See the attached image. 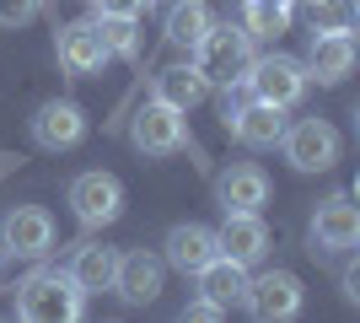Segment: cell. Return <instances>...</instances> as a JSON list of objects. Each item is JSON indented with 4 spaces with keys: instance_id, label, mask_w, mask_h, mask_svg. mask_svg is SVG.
I'll use <instances>...</instances> for the list:
<instances>
[{
    "instance_id": "1",
    "label": "cell",
    "mask_w": 360,
    "mask_h": 323,
    "mask_svg": "<svg viewBox=\"0 0 360 323\" xmlns=\"http://www.w3.org/2000/svg\"><path fill=\"white\" fill-rule=\"evenodd\" d=\"M86 296L65 270H32L16 286V323H81Z\"/></svg>"
},
{
    "instance_id": "2",
    "label": "cell",
    "mask_w": 360,
    "mask_h": 323,
    "mask_svg": "<svg viewBox=\"0 0 360 323\" xmlns=\"http://www.w3.org/2000/svg\"><path fill=\"white\" fill-rule=\"evenodd\" d=\"M253 38L242 32V22H210V32L194 44V70L210 87H231V81H248L253 70Z\"/></svg>"
},
{
    "instance_id": "3",
    "label": "cell",
    "mask_w": 360,
    "mask_h": 323,
    "mask_svg": "<svg viewBox=\"0 0 360 323\" xmlns=\"http://www.w3.org/2000/svg\"><path fill=\"white\" fill-rule=\"evenodd\" d=\"M301 302H307V291H301V280L290 270H264L242 291V308H248L253 323H290L301 312Z\"/></svg>"
},
{
    "instance_id": "4",
    "label": "cell",
    "mask_w": 360,
    "mask_h": 323,
    "mask_svg": "<svg viewBox=\"0 0 360 323\" xmlns=\"http://www.w3.org/2000/svg\"><path fill=\"white\" fill-rule=\"evenodd\" d=\"M248 87H253V103L264 108H296L301 97H307V70H301V60H290V54H264V60H253V70H248Z\"/></svg>"
},
{
    "instance_id": "5",
    "label": "cell",
    "mask_w": 360,
    "mask_h": 323,
    "mask_svg": "<svg viewBox=\"0 0 360 323\" xmlns=\"http://www.w3.org/2000/svg\"><path fill=\"white\" fill-rule=\"evenodd\" d=\"M129 140H135V151L146 156H178L194 146V135H188V113H178V108H162V103H146L129 119Z\"/></svg>"
},
{
    "instance_id": "6",
    "label": "cell",
    "mask_w": 360,
    "mask_h": 323,
    "mask_svg": "<svg viewBox=\"0 0 360 323\" xmlns=\"http://www.w3.org/2000/svg\"><path fill=\"white\" fill-rule=\"evenodd\" d=\"M70 210H75V221L86 232H103V227H113L124 215V184L113 178V172H103V167H91V172H81L70 184Z\"/></svg>"
},
{
    "instance_id": "7",
    "label": "cell",
    "mask_w": 360,
    "mask_h": 323,
    "mask_svg": "<svg viewBox=\"0 0 360 323\" xmlns=\"http://www.w3.org/2000/svg\"><path fill=\"white\" fill-rule=\"evenodd\" d=\"M280 151L296 172H328L339 162V129L328 119H296L280 135Z\"/></svg>"
},
{
    "instance_id": "8",
    "label": "cell",
    "mask_w": 360,
    "mask_h": 323,
    "mask_svg": "<svg viewBox=\"0 0 360 323\" xmlns=\"http://www.w3.org/2000/svg\"><path fill=\"white\" fill-rule=\"evenodd\" d=\"M54 248V215L44 205H11L0 221V253L11 259H44Z\"/></svg>"
},
{
    "instance_id": "9",
    "label": "cell",
    "mask_w": 360,
    "mask_h": 323,
    "mask_svg": "<svg viewBox=\"0 0 360 323\" xmlns=\"http://www.w3.org/2000/svg\"><path fill=\"white\" fill-rule=\"evenodd\" d=\"M360 243V210L349 194H328L312 210V253H349Z\"/></svg>"
},
{
    "instance_id": "10",
    "label": "cell",
    "mask_w": 360,
    "mask_h": 323,
    "mask_svg": "<svg viewBox=\"0 0 360 323\" xmlns=\"http://www.w3.org/2000/svg\"><path fill=\"white\" fill-rule=\"evenodd\" d=\"M32 140H38L44 151H70V146H81V140H86V113H81V103L49 97V103L32 113Z\"/></svg>"
},
{
    "instance_id": "11",
    "label": "cell",
    "mask_w": 360,
    "mask_h": 323,
    "mask_svg": "<svg viewBox=\"0 0 360 323\" xmlns=\"http://www.w3.org/2000/svg\"><path fill=\"white\" fill-rule=\"evenodd\" d=\"M54 49H60L65 76H97V70L108 65L103 32H97V22H91V16H81V22H65L60 38H54Z\"/></svg>"
},
{
    "instance_id": "12",
    "label": "cell",
    "mask_w": 360,
    "mask_h": 323,
    "mask_svg": "<svg viewBox=\"0 0 360 323\" xmlns=\"http://www.w3.org/2000/svg\"><path fill=\"white\" fill-rule=\"evenodd\" d=\"M162 280H167V264L156 259V253H146V248H135V253H119L113 291H119L129 308H146V302H156V296H162Z\"/></svg>"
},
{
    "instance_id": "13",
    "label": "cell",
    "mask_w": 360,
    "mask_h": 323,
    "mask_svg": "<svg viewBox=\"0 0 360 323\" xmlns=\"http://www.w3.org/2000/svg\"><path fill=\"white\" fill-rule=\"evenodd\" d=\"M215 200H221V210L258 215L269 205V172L258 167V162H231V167L215 178Z\"/></svg>"
},
{
    "instance_id": "14",
    "label": "cell",
    "mask_w": 360,
    "mask_h": 323,
    "mask_svg": "<svg viewBox=\"0 0 360 323\" xmlns=\"http://www.w3.org/2000/svg\"><path fill=\"white\" fill-rule=\"evenodd\" d=\"M215 243H221V259H231V264H258L264 253H269V227H264V215L226 210L221 232H215Z\"/></svg>"
},
{
    "instance_id": "15",
    "label": "cell",
    "mask_w": 360,
    "mask_h": 323,
    "mask_svg": "<svg viewBox=\"0 0 360 323\" xmlns=\"http://www.w3.org/2000/svg\"><path fill=\"white\" fill-rule=\"evenodd\" d=\"M167 259L172 270H183V275H199L210 259H221V243H215V232L210 227H199V221H178V227L167 232Z\"/></svg>"
},
{
    "instance_id": "16",
    "label": "cell",
    "mask_w": 360,
    "mask_h": 323,
    "mask_svg": "<svg viewBox=\"0 0 360 323\" xmlns=\"http://www.w3.org/2000/svg\"><path fill=\"white\" fill-rule=\"evenodd\" d=\"M307 81L317 87H339V81L355 70V38H333V32H312V49H307Z\"/></svg>"
},
{
    "instance_id": "17",
    "label": "cell",
    "mask_w": 360,
    "mask_h": 323,
    "mask_svg": "<svg viewBox=\"0 0 360 323\" xmlns=\"http://www.w3.org/2000/svg\"><path fill=\"white\" fill-rule=\"evenodd\" d=\"M113 270H119V253H113L108 243H81L70 253V264H65V275L75 280V291H81V296L113 291Z\"/></svg>"
},
{
    "instance_id": "18",
    "label": "cell",
    "mask_w": 360,
    "mask_h": 323,
    "mask_svg": "<svg viewBox=\"0 0 360 323\" xmlns=\"http://www.w3.org/2000/svg\"><path fill=\"white\" fill-rule=\"evenodd\" d=\"M210 97V81L194 70V60L188 65H167L162 76H156V87H150V103L162 108H178V113H188V108H199Z\"/></svg>"
},
{
    "instance_id": "19",
    "label": "cell",
    "mask_w": 360,
    "mask_h": 323,
    "mask_svg": "<svg viewBox=\"0 0 360 323\" xmlns=\"http://www.w3.org/2000/svg\"><path fill=\"white\" fill-rule=\"evenodd\" d=\"M199 296L205 302H215V308H237L242 302V291H248V264H231V259H210L205 270H199Z\"/></svg>"
},
{
    "instance_id": "20",
    "label": "cell",
    "mask_w": 360,
    "mask_h": 323,
    "mask_svg": "<svg viewBox=\"0 0 360 323\" xmlns=\"http://www.w3.org/2000/svg\"><path fill=\"white\" fill-rule=\"evenodd\" d=\"M226 135L237 140V146H248V151H269V146H280V135H285V113H280V108L253 103L231 129H226Z\"/></svg>"
},
{
    "instance_id": "21",
    "label": "cell",
    "mask_w": 360,
    "mask_h": 323,
    "mask_svg": "<svg viewBox=\"0 0 360 323\" xmlns=\"http://www.w3.org/2000/svg\"><path fill=\"white\" fill-rule=\"evenodd\" d=\"M210 6H205V0H172V6H167V22H162V38L172 49H194L199 38H205V32H210Z\"/></svg>"
},
{
    "instance_id": "22",
    "label": "cell",
    "mask_w": 360,
    "mask_h": 323,
    "mask_svg": "<svg viewBox=\"0 0 360 323\" xmlns=\"http://www.w3.org/2000/svg\"><path fill=\"white\" fill-rule=\"evenodd\" d=\"M290 16H296L290 0H248L242 6V32L248 38H280V32H290Z\"/></svg>"
},
{
    "instance_id": "23",
    "label": "cell",
    "mask_w": 360,
    "mask_h": 323,
    "mask_svg": "<svg viewBox=\"0 0 360 323\" xmlns=\"http://www.w3.org/2000/svg\"><path fill=\"white\" fill-rule=\"evenodd\" d=\"M91 22L103 32L108 60H140V22H129V16H91Z\"/></svg>"
},
{
    "instance_id": "24",
    "label": "cell",
    "mask_w": 360,
    "mask_h": 323,
    "mask_svg": "<svg viewBox=\"0 0 360 323\" xmlns=\"http://www.w3.org/2000/svg\"><path fill=\"white\" fill-rule=\"evenodd\" d=\"M360 27V0H312V32L349 38Z\"/></svg>"
},
{
    "instance_id": "25",
    "label": "cell",
    "mask_w": 360,
    "mask_h": 323,
    "mask_svg": "<svg viewBox=\"0 0 360 323\" xmlns=\"http://www.w3.org/2000/svg\"><path fill=\"white\" fill-rule=\"evenodd\" d=\"M248 108H253V87H248V81H231V87H221V124H226V129H231V124H237Z\"/></svg>"
},
{
    "instance_id": "26",
    "label": "cell",
    "mask_w": 360,
    "mask_h": 323,
    "mask_svg": "<svg viewBox=\"0 0 360 323\" xmlns=\"http://www.w3.org/2000/svg\"><path fill=\"white\" fill-rule=\"evenodd\" d=\"M150 6L156 0H91V16H129V22H140Z\"/></svg>"
},
{
    "instance_id": "27",
    "label": "cell",
    "mask_w": 360,
    "mask_h": 323,
    "mask_svg": "<svg viewBox=\"0 0 360 323\" xmlns=\"http://www.w3.org/2000/svg\"><path fill=\"white\" fill-rule=\"evenodd\" d=\"M44 11V0H0V27H22Z\"/></svg>"
},
{
    "instance_id": "28",
    "label": "cell",
    "mask_w": 360,
    "mask_h": 323,
    "mask_svg": "<svg viewBox=\"0 0 360 323\" xmlns=\"http://www.w3.org/2000/svg\"><path fill=\"white\" fill-rule=\"evenodd\" d=\"M178 323H221V308H215V302H205V296H199V302H188V308L178 312Z\"/></svg>"
},
{
    "instance_id": "29",
    "label": "cell",
    "mask_w": 360,
    "mask_h": 323,
    "mask_svg": "<svg viewBox=\"0 0 360 323\" xmlns=\"http://www.w3.org/2000/svg\"><path fill=\"white\" fill-rule=\"evenodd\" d=\"M345 296H349V302H360V270H355V264L345 270Z\"/></svg>"
},
{
    "instance_id": "30",
    "label": "cell",
    "mask_w": 360,
    "mask_h": 323,
    "mask_svg": "<svg viewBox=\"0 0 360 323\" xmlns=\"http://www.w3.org/2000/svg\"><path fill=\"white\" fill-rule=\"evenodd\" d=\"M0 264H6V253H0Z\"/></svg>"
},
{
    "instance_id": "31",
    "label": "cell",
    "mask_w": 360,
    "mask_h": 323,
    "mask_svg": "<svg viewBox=\"0 0 360 323\" xmlns=\"http://www.w3.org/2000/svg\"><path fill=\"white\" fill-rule=\"evenodd\" d=\"M290 6H296V0H290Z\"/></svg>"
}]
</instances>
